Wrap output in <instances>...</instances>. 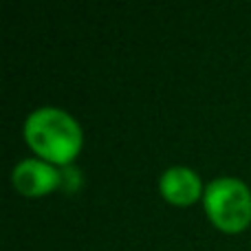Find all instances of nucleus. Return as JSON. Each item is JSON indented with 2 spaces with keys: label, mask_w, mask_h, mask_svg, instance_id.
Masks as SVG:
<instances>
[{
  "label": "nucleus",
  "mask_w": 251,
  "mask_h": 251,
  "mask_svg": "<svg viewBox=\"0 0 251 251\" xmlns=\"http://www.w3.org/2000/svg\"><path fill=\"white\" fill-rule=\"evenodd\" d=\"M159 190L170 203L176 205H190L199 199L201 194V178L196 172H192L190 168H170L161 174L159 178Z\"/></svg>",
  "instance_id": "4"
},
{
  "label": "nucleus",
  "mask_w": 251,
  "mask_h": 251,
  "mask_svg": "<svg viewBox=\"0 0 251 251\" xmlns=\"http://www.w3.org/2000/svg\"><path fill=\"white\" fill-rule=\"evenodd\" d=\"M25 137L40 156L66 165L82 148V130L69 113L60 108H40L26 117Z\"/></svg>",
  "instance_id": "1"
},
{
  "label": "nucleus",
  "mask_w": 251,
  "mask_h": 251,
  "mask_svg": "<svg viewBox=\"0 0 251 251\" xmlns=\"http://www.w3.org/2000/svg\"><path fill=\"white\" fill-rule=\"evenodd\" d=\"M11 181L16 190L25 196H42L55 190L62 181V174L47 161L25 159L13 168Z\"/></svg>",
  "instance_id": "3"
},
{
  "label": "nucleus",
  "mask_w": 251,
  "mask_h": 251,
  "mask_svg": "<svg viewBox=\"0 0 251 251\" xmlns=\"http://www.w3.org/2000/svg\"><path fill=\"white\" fill-rule=\"evenodd\" d=\"M207 216L223 231H240L251 221V192L243 181L231 176L216 178L205 190Z\"/></svg>",
  "instance_id": "2"
}]
</instances>
